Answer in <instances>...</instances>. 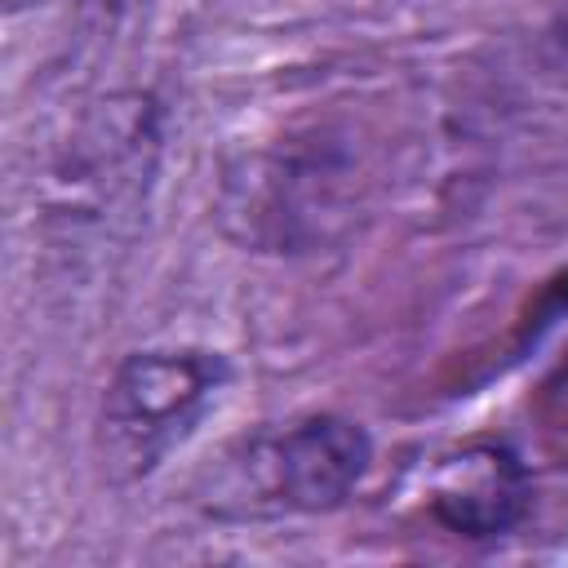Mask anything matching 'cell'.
Listing matches in <instances>:
<instances>
[{
    "label": "cell",
    "instance_id": "obj_3",
    "mask_svg": "<svg viewBox=\"0 0 568 568\" xmlns=\"http://www.w3.org/2000/svg\"><path fill=\"white\" fill-rule=\"evenodd\" d=\"M528 470L501 444H470L453 453L430 479V515L470 541L501 537L528 515Z\"/></svg>",
    "mask_w": 568,
    "mask_h": 568
},
{
    "label": "cell",
    "instance_id": "obj_1",
    "mask_svg": "<svg viewBox=\"0 0 568 568\" xmlns=\"http://www.w3.org/2000/svg\"><path fill=\"white\" fill-rule=\"evenodd\" d=\"M368 462L373 444L359 422L311 413L244 439L217 470L209 510L231 519L320 515L359 488Z\"/></svg>",
    "mask_w": 568,
    "mask_h": 568
},
{
    "label": "cell",
    "instance_id": "obj_2",
    "mask_svg": "<svg viewBox=\"0 0 568 568\" xmlns=\"http://www.w3.org/2000/svg\"><path fill=\"white\" fill-rule=\"evenodd\" d=\"M231 364L204 346H151L129 355L102 395L98 453L115 484L160 470L213 413Z\"/></svg>",
    "mask_w": 568,
    "mask_h": 568
}]
</instances>
